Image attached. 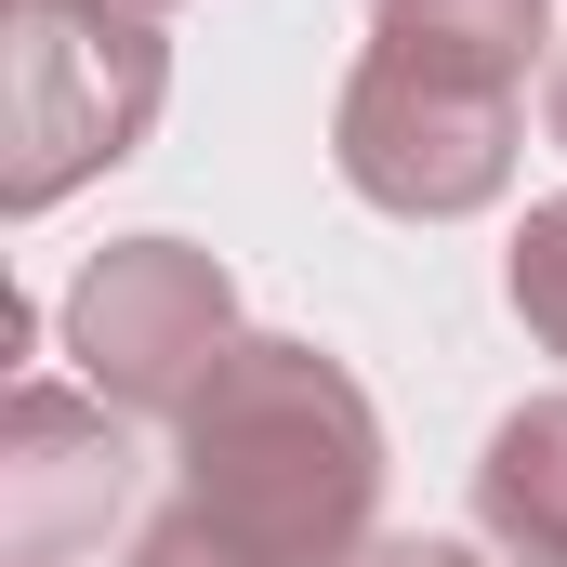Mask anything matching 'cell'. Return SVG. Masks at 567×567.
Returning <instances> with one entry per match:
<instances>
[{"mask_svg": "<svg viewBox=\"0 0 567 567\" xmlns=\"http://www.w3.org/2000/svg\"><path fill=\"white\" fill-rule=\"evenodd\" d=\"M185 488L133 528V567H357L383 515V410L343 357L238 330L225 370L172 410Z\"/></svg>", "mask_w": 567, "mask_h": 567, "instance_id": "cell-1", "label": "cell"}, {"mask_svg": "<svg viewBox=\"0 0 567 567\" xmlns=\"http://www.w3.org/2000/svg\"><path fill=\"white\" fill-rule=\"evenodd\" d=\"M542 53V0H383L370 53L330 106V158L370 212H488L515 172V93Z\"/></svg>", "mask_w": 567, "mask_h": 567, "instance_id": "cell-2", "label": "cell"}, {"mask_svg": "<svg viewBox=\"0 0 567 567\" xmlns=\"http://www.w3.org/2000/svg\"><path fill=\"white\" fill-rule=\"evenodd\" d=\"M172 93V40L133 0H0V212H53L120 172Z\"/></svg>", "mask_w": 567, "mask_h": 567, "instance_id": "cell-3", "label": "cell"}, {"mask_svg": "<svg viewBox=\"0 0 567 567\" xmlns=\"http://www.w3.org/2000/svg\"><path fill=\"white\" fill-rule=\"evenodd\" d=\"M238 343V278L198 238H120L66 290V357L106 410H185Z\"/></svg>", "mask_w": 567, "mask_h": 567, "instance_id": "cell-4", "label": "cell"}, {"mask_svg": "<svg viewBox=\"0 0 567 567\" xmlns=\"http://www.w3.org/2000/svg\"><path fill=\"white\" fill-rule=\"evenodd\" d=\"M133 502V435L106 396L66 383H13L0 410V555L13 567H66L80 542H106Z\"/></svg>", "mask_w": 567, "mask_h": 567, "instance_id": "cell-5", "label": "cell"}, {"mask_svg": "<svg viewBox=\"0 0 567 567\" xmlns=\"http://www.w3.org/2000/svg\"><path fill=\"white\" fill-rule=\"evenodd\" d=\"M475 528H488L515 567H567V396H528V410L488 423Z\"/></svg>", "mask_w": 567, "mask_h": 567, "instance_id": "cell-6", "label": "cell"}, {"mask_svg": "<svg viewBox=\"0 0 567 567\" xmlns=\"http://www.w3.org/2000/svg\"><path fill=\"white\" fill-rule=\"evenodd\" d=\"M502 290H515V317H528V330L567 357V198H542V212L515 225V265H502Z\"/></svg>", "mask_w": 567, "mask_h": 567, "instance_id": "cell-7", "label": "cell"}, {"mask_svg": "<svg viewBox=\"0 0 567 567\" xmlns=\"http://www.w3.org/2000/svg\"><path fill=\"white\" fill-rule=\"evenodd\" d=\"M357 567H488V555H475V542H370Z\"/></svg>", "mask_w": 567, "mask_h": 567, "instance_id": "cell-8", "label": "cell"}, {"mask_svg": "<svg viewBox=\"0 0 567 567\" xmlns=\"http://www.w3.org/2000/svg\"><path fill=\"white\" fill-rule=\"evenodd\" d=\"M542 120H555V145H567V53H555V93H542Z\"/></svg>", "mask_w": 567, "mask_h": 567, "instance_id": "cell-9", "label": "cell"}, {"mask_svg": "<svg viewBox=\"0 0 567 567\" xmlns=\"http://www.w3.org/2000/svg\"><path fill=\"white\" fill-rule=\"evenodd\" d=\"M133 13H158V0H133Z\"/></svg>", "mask_w": 567, "mask_h": 567, "instance_id": "cell-10", "label": "cell"}]
</instances>
